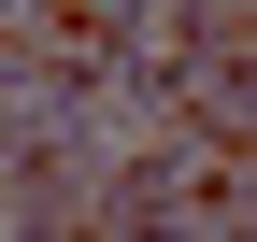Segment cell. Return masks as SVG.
Segmentation results:
<instances>
[{
    "label": "cell",
    "mask_w": 257,
    "mask_h": 242,
    "mask_svg": "<svg viewBox=\"0 0 257 242\" xmlns=\"http://www.w3.org/2000/svg\"><path fill=\"white\" fill-rule=\"evenodd\" d=\"M29 43H43L57 72H100V43H114V0H29Z\"/></svg>",
    "instance_id": "6da1fadb"
}]
</instances>
